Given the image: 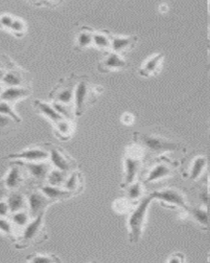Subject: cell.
Returning <instances> with one entry per match:
<instances>
[{
  "instance_id": "6da1fadb",
  "label": "cell",
  "mask_w": 210,
  "mask_h": 263,
  "mask_svg": "<svg viewBox=\"0 0 210 263\" xmlns=\"http://www.w3.org/2000/svg\"><path fill=\"white\" fill-rule=\"evenodd\" d=\"M152 201L153 198L150 194L143 197L130 212L128 226V238L131 243H137L142 236L149 208Z\"/></svg>"
},
{
  "instance_id": "7a4b0ae2",
  "label": "cell",
  "mask_w": 210,
  "mask_h": 263,
  "mask_svg": "<svg viewBox=\"0 0 210 263\" xmlns=\"http://www.w3.org/2000/svg\"><path fill=\"white\" fill-rule=\"evenodd\" d=\"M44 216L45 214L32 218L29 224L19 232L14 240L16 248L26 249L31 245L40 243L47 239Z\"/></svg>"
},
{
  "instance_id": "3957f363",
  "label": "cell",
  "mask_w": 210,
  "mask_h": 263,
  "mask_svg": "<svg viewBox=\"0 0 210 263\" xmlns=\"http://www.w3.org/2000/svg\"><path fill=\"white\" fill-rule=\"evenodd\" d=\"M99 88H100L99 86H92L87 79L81 78L77 81L73 100L76 117L81 116L89 105L95 102V99L101 93V90H98Z\"/></svg>"
},
{
  "instance_id": "277c9868",
  "label": "cell",
  "mask_w": 210,
  "mask_h": 263,
  "mask_svg": "<svg viewBox=\"0 0 210 263\" xmlns=\"http://www.w3.org/2000/svg\"><path fill=\"white\" fill-rule=\"evenodd\" d=\"M142 156V150L138 145L128 148L124 158V178L123 182L121 185L122 189L136 182L141 167Z\"/></svg>"
},
{
  "instance_id": "5b68a950",
  "label": "cell",
  "mask_w": 210,
  "mask_h": 263,
  "mask_svg": "<svg viewBox=\"0 0 210 263\" xmlns=\"http://www.w3.org/2000/svg\"><path fill=\"white\" fill-rule=\"evenodd\" d=\"M47 150L49 152V161L53 168L68 173L77 171L78 166L76 160H73L64 149L53 144H49Z\"/></svg>"
},
{
  "instance_id": "8992f818",
  "label": "cell",
  "mask_w": 210,
  "mask_h": 263,
  "mask_svg": "<svg viewBox=\"0 0 210 263\" xmlns=\"http://www.w3.org/2000/svg\"><path fill=\"white\" fill-rule=\"evenodd\" d=\"M134 139L136 143L140 144L141 146L154 152L177 151L179 150L180 148L175 142L151 134L136 133L134 134Z\"/></svg>"
},
{
  "instance_id": "52a82bcc",
  "label": "cell",
  "mask_w": 210,
  "mask_h": 263,
  "mask_svg": "<svg viewBox=\"0 0 210 263\" xmlns=\"http://www.w3.org/2000/svg\"><path fill=\"white\" fill-rule=\"evenodd\" d=\"M153 200H158L161 203L171 208H181L187 211L189 208L185 196L175 189H163L150 193Z\"/></svg>"
},
{
  "instance_id": "ba28073f",
  "label": "cell",
  "mask_w": 210,
  "mask_h": 263,
  "mask_svg": "<svg viewBox=\"0 0 210 263\" xmlns=\"http://www.w3.org/2000/svg\"><path fill=\"white\" fill-rule=\"evenodd\" d=\"M12 163L19 164L20 166L23 167L27 173V176L40 184L46 183L48 175L53 168L49 160L41 162H24L13 160Z\"/></svg>"
},
{
  "instance_id": "9c48e42d",
  "label": "cell",
  "mask_w": 210,
  "mask_h": 263,
  "mask_svg": "<svg viewBox=\"0 0 210 263\" xmlns=\"http://www.w3.org/2000/svg\"><path fill=\"white\" fill-rule=\"evenodd\" d=\"M76 82H73L71 78L60 81L59 83L50 93V98L54 101V102L73 105Z\"/></svg>"
},
{
  "instance_id": "30bf717a",
  "label": "cell",
  "mask_w": 210,
  "mask_h": 263,
  "mask_svg": "<svg viewBox=\"0 0 210 263\" xmlns=\"http://www.w3.org/2000/svg\"><path fill=\"white\" fill-rule=\"evenodd\" d=\"M53 203L54 202L50 201L38 187L36 190L30 192L27 195V210L32 218L44 215L47 208Z\"/></svg>"
},
{
  "instance_id": "8fae6325",
  "label": "cell",
  "mask_w": 210,
  "mask_h": 263,
  "mask_svg": "<svg viewBox=\"0 0 210 263\" xmlns=\"http://www.w3.org/2000/svg\"><path fill=\"white\" fill-rule=\"evenodd\" d=\"M6 159L24 161V162H41L49 160V152L41 147L27 148L26 150L9 155Z\"/></svg>"
},
{
  "instance_id": "7c38bea8",
  "label": "cell",
  "mask_w": 210,
  "mask_h": 263,
  "mask_svg": "<svg viewBox=\"0 0 210 263\" xmlns=\"http://www.w3.org/2000/svg\"><path fill=\"white\" fill-rule=\"evenodd\" d=\"M12 164H13L11 165L10 168L3 179L4 184L9 191L17 190L24 183L26 176H27V173L23 167L15 163Z\"/></svg>"
},
{
  "instance_id": "4fadbf2b",
  "label": "cell",
  "mask_w": 210,
  "mask_h": 263,
  "mask_svg": "<svg viewBox=\"0 0 210 263\" xmlns=\"http://www.w3.org/2000/svg\"><path fill=\"white\" fill-rule=\"evenodd\" d=\"M31 95V90L27 86H5L0 94L1 101L14 105L17 101L27 99Z\"/></svg>"
},
{
  "instance_id": "5bb4252c",
  "label": "cell",
  "mask_w": 210,
  "mask_h": 263,
  "mask_svg": "<svg viewBox=\"0 0 210 263\" xmlns=\"http://www.w3.org/2000/svg\"><path fill=\"white\" fill-rule=\"evenodd\" d=\"M127 61L122 54L114 51L107 52L99 64L100 72H110L114 70L122 69L127 66Z\"/></svg>"
},
{
  "instance_id": "9a60e30c",
  "label": "cell",
  "mask_w": 210,
  "mask_h": 263,
  "mask_svg": "<svg viewBox=\"0 0 210 263\" xmlns=\"http://www.w3.org/2000/svg\"><path fill=\"white\" fill-rule=\"evenodd\" d=\"M38 189L53 202L64 201L73 196L72 193L68 192L64 187L54 186V185H50L47 183L39 184Z\"/></svg>"
},
{
  "instance_id": "2e32d148",
  "label": "cell",
  "mask_w": 210,
  "mask_h": 263,
  "mask_svg": "<svg viewBox=\"0 0 210 263\" xmlns=\"http://www.w3.org/2000/svg\"><path fill=\"white\" fill-rule=\"evenodd\" d=\"M163 58L164 55L163 53H156L155 55H153L144 62V64L141 66V68L139 70V74L144 78H149L155 75L159 72Z\"/></svg>"
},
{
  "instance_id": "e0dca14e",
  "label": "cell",
  "mask_w": 210,
  "mask_h": 263,
  "mask_svg": "<svg viewBox=\"0 0 210 263\" xmlns=\"http://www.w3.org/2000/svg\"><path fill=\"white\" fill-rule=\"evenodd\" d=\"M6 201L9 205L11 213L27 210V197L17 190L9 191L6 197Z\"/></svg>"
},
{
  "instance_id": "ac0fdd59",
  "label": "cell",
  "mask_w": 210,
  "mask_h": 263,
  "mask_svg": "<svg viewBox=\"0 0 210 263\" xmlns=\"http://www.w3.org/2000/svg\"><path fill=\"white\" fill-rule=\"evenodd\" d=\"M136 42H137V37L135 35L112 36L111 50L121 54L123 52L134 47Z\"/></svg>"
},
{
  "instance_id": "d6986e66",
  "label": "cell",
  "mask_w": 210,
  "mask_h": 263,
  "mask_svg": "<svg viewBox=\"0 0 210 263\" xmlns=\"http://www.w3.org/2000/svg\"><path fill=\"white\" fill-rule=\"evenodd\" d=\"M34 106L38 111V113L43 115L44 117L49 119L54 124L62 119L56 110L53 104H49V103L44 102L39 100H35L34 101Z\"/></svg>"
},
{
  "instance_id": "ffe728a7",
  "label": "cell",
  "mask_w": 210,
  "mask_h": 263,
  "mask_svg": "<svg viewBox=\"0 0 210 263\" xmlns=\"http://www.w3.org/2000/svg\"><path fill=\"white\" fill-rule=\"evenodd\" d=\"M82 186V174L78 171L69 173L64 184V189L72 193L73 196L76 195L81 192L83 189Z\"/></svg>"
},
{
  "instance_id": "44dd1931",
  "label": "cell",
  "mask_w": 210,
  "mask_h": 263,
  "mask_svg": "<svg viewBox=\"0 0 210 263\" xmlns=\"http://www.w3.org/2000/svg\"><path fill=\"white\" fill-rule=\"evenodd\" d=\"M54 132L56 136L62 141H68L74 134L75 125L73 121L62 119L54 123Z\"/></svg>"
},
{
  "instance_id": "7402d4cb",
  "label": "cell",
  "mask_w": 210,
  "mask_h": 263,
  "mask_svg": "<svg viewBox=\"0 0 210 263\" xmlns=\"http://www.w3.org/2000/svg\"><path fill=\"white\" fill-rule=\"evenodd\" d=\"M172 172H173L172 168L167 164L159 163V164H155V166L153 167L149 172L146 179L144 180V183H154L156 181L161 180V179L170 176L172 175Z\"/></svg>"
},
{
  "instance_id": "603a6c76",
  "label": "cell",
  "mask_w": 210,
  "mask_h": 263,
  "mask_svg": "<svg viewBox=\"0 0 210 263\" xmlns=\"http://www.w3.org/2000/svg\"><path fill=\"white\" fill-rule=\"evenodd\" d=\"M9 218L14 226L15 230H18L19 232L25 228L32 219L28 210H23L11 213Z\"/></svg>"
},
{
  "instance_id": "cb8c5ba5",
  "label": "cell",
  "mask_w": 210,
  "mask_h": 263,
  "mask_svg": "<svg viewBox=\"0 0 210 263\" xmlns=\"http://www.w3.org/2000/svg\"><path fill=\"white\" fill-rule=\"evenodd\" d=\"M93 34L94 31L91 27H81L76 35V46L80 49H85L93 45Z\"/></svg>"
},
{
  "instance_id": "d4e9b609",
  "label": "cell",
  "mask_w": 210,
  "mask_h": 263,
  "mask_svg": "<svg viewBox=\"0 0 210 263\" xmlns=\"http://www.w3.org/2000/svg\"><path fill=\"white\" fill-rule=\"evenodd\" d=\"M112 35L103 31H94L93 34V46L101 50L111 49Z\"/></svg>"
},
{
  "instance_id": "484cf974",
  "label": "cell",
  "mask_w": 210,
  "mask_h": 263,
  "mask_svg": "<svg viewBox=\"0 0 210 263\" xmlns=\"http://www.w3.org/2000/svg\"><path fill=\"white\" fill-rule=\"evenodd\" d=\"M207 165V158L205 156H198L192 162L190 170V179L197 180L204 173Z\"/></svg>"
},
{
  "instance_id": "4316f807",
  "label": "cell",
  "mask_w": 210,
  "mask_h": 263,
  "mask_svg": "<svg viewBox=\"0 0 210 263\" xmlns=\"http://www.w3.org/2000/svg\"><path fill=\"white\" fill-rule=\"evenodd\" d=\"M188 212L193 218L194 220L202 228H207L208 226V215L207 209L204 206H195V208H188Z\"/></svg>"
},
{
  "instance_id": "83f0119b",
  "label": "cell",
  "mask_w": 210,
  "mask_h": 263,
  "mask_svg": "<svg viewBox=\"0 0 210 263\" xmlns=\"http://www.w3.org/2000/svg\"><path fill=\"white\" fill-rule=\"evenodd\" d=\"M1 82L4 86H23L24 79L22 74L15 70H9V72H5Z\"/></svg>"
},
{
  "instance_id": "f1b7e54d",
  "label": "cell",
  "mask_w": 210,
  "mask_h": 263,
  "mask_svg": "<svg viewBox=\"0 0 210 263\" xmlns=\"http://www.w3.org/2000/svg\"><path fill=\"white\" fill-rule=\"evenodd\" d=\"M69 173L64 172V171H59L57 168H52L51 171L48 175L46 183L58 187H64V183L68 178Z\"/></svg>"
},
{
  "instance_id": "f546056e",
  "label": "cell",
  "mask_w": 210,
  "mask_h": 263,
  "mask_svg": "<svg viewBox=\"0 0 210 263\" xmlns=\"http://www.w3.org/2000/svg\"><path fill=\"white\" fill-rule=\"evenodd\" d=\"M126 190L127 197L128 199L131 200L132 202L134 201H140L143 197L144 193V189H143L142 183L140 182H134L123 187Z\"/></svg>"
},
{
  "instance_id": "4dcf8cb0",
  "label": "cell",
  "mask_w": 210,
  "mask_h": 263,
  "mask_svg": "<svg viewBox=\"0 0 210 263\" xmlns=\"http://www.w3.org/2000/svg\"><path fill=\"white\" fill-rule=\"evenodd\" d=\"M52 104L62 119H68V120H71V121L74 120L75 118H76V114H75L73 105H67V104H62V103L59 102H53Z\"/></svg>"
},
{
  "instance_id": "1f68e13d",
  "label": "cell",
  "mask_w": 210,
  "mask_h": 263,
  "mask_svg": "<svg viewBox=\"0 0 210 263\" xmlns=\"http://www.w3.org/2000/svg\"><path fill=\"white\" fill-rule=\"evenodd\" d=\"M27 261L28 262H61L62 260L54 254L49 253H33L27 256Z\"/></svg>"
},
{
  "instance_id": "d6a6232c",
  "label": "cell",
  "mask_w": 210,
  "mask_h": 263,
  "mask_svg": "<svg viewBox=\"0 0 210 263\" xmlns=\"http://www.w3.org/2000/svg\"><path fill=\"white\" fill-rule=\"evenodd\" d=\"M133 208H134L133 202L131 200L128 199V197L118 198L113 203V209L117 213H130Z\"/></svg>"
},
{
  "instance_id": "836d02e7",
  "label": "cell",
  "mask_w": 210,
  "mask_h": 263,
  "mask_svg": "<svg viewBox=\"0 0 210 263\" xmlns=\"http://www.w3.org/2000/svg\"><path fill=\"white\" fill-rule=\"evenodd\" d=\"M0 233L5 236L11 237L13 240H15L17 234L10 218L0 217Z\"/></svg>"
},
{
  "instance_id": "e575fe53",
  "label": "cell",
  "mask_w": 210,
  "mask_h": 263,
  "mask_svg": "<svg viewBox=\"0 0 210 263\" xmlns=\"http://www.w3.org/2000/svg\"><path fill=\"white\" fill-rule=\"evenodd\" d=\"M0 114L13 119L16 123H21L22 122L21 117L15 111L13 105H11L9 103L1 101V102H0Z\"/></svg>"
},
{
  "instance_id": "d590c367",
  "label": "cell",
  "mask_w": 210,
  "mask_h": 263,
  "mask_svg": "<svg viewBox=\"0 0 210 263\" xmlns=\"http://www.w3.org/2000/svg\"><path fill=\"white\" fill-rule=\"evenodd\" d=\"M26 31H27V24L25 21L15 17L13 24L9 29V31L14 34L16 36L19 37L23 36Z\"/></svg>"
},
{
  "instance_id": "8d00e7d4",
  "label": "cell",
  "mask_w": 210,
  "mask_h": 263,
  "mask_svg": "<svg viewBox=\"0 0 210 263\" xmlns=\"http://www.w3.org/2000/svg\"><path fill=\"white\" fill-rule=\"evenodd\" d=\"M15 17L9 13H5L0 16V28L9 30L13 24Z\"/></svg>"
},
{
  "instance_id": "74e56055",
  "label": "cell",
  "mask_w": 210,
  "mask_h": 263,
  "mask_svg": "<svg viewBox=\"0 0 210 263\" xmlns=\"http://www.w3.org/2000/svg\"><path fill=\"white\" fill-rule=\"evenodd\" d=\"M12 123H16L13 119L0 114V130H5L10 127Z\"/></svg>"
},
{
  "instance_id": "f35d334b",
  "label": "cell",
  "mask_w": 210,
  "mask_h": 263,
  "mask_svg": "<svg viewBox=\"0 0 210 263\" xmlns=\"http://www.w3.org/2000/svg\"><path fill=\"white\" fill-rule=\"evenodd\" d=\"M11 212L6 200L0 201V217H9Z\"/></svg>"
},
{
  "instance_id": "ab89813d",
  "label": "cell",
  "mask_w": 210,
  "mask_h": 263,
  "mask_svg": "<svg viewBox=\"0 0 210 263\" xmlns=\"http://www.w3.org/2000/svg\"><path fill=\"white\" fill-rule=\"evenodd\" d=\"M121 121L123 123L124 125L132 126L135 122L134 115L129 112H126L122 115L121 117Z\"/></svg>"
},
{
  "instance_id": "60d3db41",
  "label": "cell",
  "mask_w": 210,
  "mask_h": 263,
  "mask_svg": "<svg viewBox=\"0 0 210 263\" xmlns=\"http://www.w3.org/2000/svg\"><path fill=\"white\" fill-rule=\"evenodd\" d=\"M184 261H185V255L181 253H175L169 257L167 262L182 263Z\"/></svg>"
},
{
  "instance_id": "b9f144b4",
  "label": "cell",
  "mask_w": 210,
  "mask_h": 263,
  "mask_svg": "<svg viewBox=\"0 0 210 263\" xmlns=\"http://www.w3.org/2000/svg\"><path fill=\"white\" fill-rule=\"evenodd\" d=\"M9 191L5 187V185L4 184V182L0 183V201H4L6 200L7 196L9 194Z\"/></svg>"
},
{
  "instance_id": "7bdbcfd3",
  "label": "cell",
  "mask_w": 210,
  "mask_h": 263,
  "mask_svg": "<svg viewBox=\"0 0 210 263\" xmlns=\"http://www.w3.org/2000/svg\"><path fill=\"white\" fill-rule=\"evenodd\" d=\"M167 9H169V7H167V4H161L160 6H159V11H160L162 13H165V12H167Z\"/></svg>"
},
{
  "instance_id": "ee69618b",
  "label": "cell",
  "mask_w": 210,
  "mask_h": 263,
  "mask_svg": "<svg viewBox=\"0 0 210 263\" xmlns=\"http://www.w3.org/2000/svg\"><path fill=\"white\" fill-rule=\"evenodd\" d=\"M5 72H5L2 68H0V81L2 80L3 78L5 76Z\"/></svg>"
},
{
  "instance_id": "f6af8a7d",
  "label": "cell",
  "mask_w": 210,
  "mask_h": 263,
  "mask_svg": "<svg viewBox=\"0 0 210 263\" xmlns=\"http://www.w3.org/2000/svg\"><path fill=\"white\" fill-rule=\"evenodd\" d=\"M4 87L5 86H3L2 84H0V94H1V92H2L3 89H4Z\"/></svg>"
},
{
  "instance_id": "bcb514c9",
  "label": "cell",
  "mask_w": 210,
  "mask_h": 263,
  "mask_svg": "<svg viewBox=\"0 0 210 263\" xmlns=\"http://www.w3.org/2000/svg\"><path fill=\"white\" fill-rule=\"evenodd\" d=\"M208 10H209L210 12V2L208 3Z\"/></svg>"
},
{
  "instance_id": "7dc6e473",
  "label": "cell",
  "mask_w": 210,
  "mask_h": 263,
  "mask_svg": "<svg viewBox=\"0 0 210 263\" xmlns=\"http://www.w3.org/2000/svg\"><path fill=\"white\" fill-rule=\"evenodd\" d=\"M208 261H210V253L209 255H208Z\"/></svg>"
},
{
  "instance_id": "c3c4849f",
  "label": "cell",
  "mask_w": 210,
  "mask_h": 263,
  "mask_svg": "<svg viewBox=\"0 0 210 263\" xmlns=\"http://www.w3.org/2000/svg\"><path fill=\"white\" fill-rule=\"evenodd\" d=\"M0 102H1V99H0Z\"/></svg>"
}]
</instances>
